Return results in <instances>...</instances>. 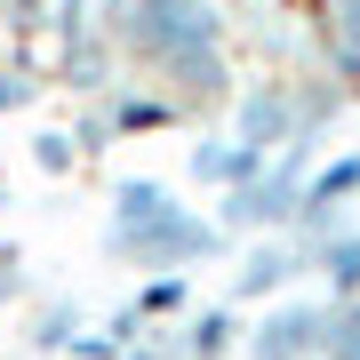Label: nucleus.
<instances>
[{
  "label": "nucleus",
  "instance_id": "nucleus-1",
  "mask_svg": "<svg viewBox=\"0 0 360 360\" xmlns=\"http://www.w3.org/2000/svg\"><path fill=\"white\" fill-rule=\"evenodd\" d=\"M89 25L112 40L120 72H136V80H160L184 56L232 49L224 0H89Z\"/></svg>",
  "mask_w": 360,
  "mask_h": 360
},
{
  "label": "nucleus",
  "instance_id": "nucleus-2",
  "mask_svg": "<svg viewBox=\"0 0 360 360\" xmlns=\"http://www.w3.org/2000/svg\"><path fill=\"white\" fill-rule=\"evenodd\" d=\"M224 232L208 208H184V200H160L153 217H129V224H112L104 217V257H112L120 272H193V264H217L224 257Z\"/></svg>",
  "mask_w": 360,
  "mask_h": 360
},
{
  "label": "nucleus",
  "instance_id": "nucleus-3",
  "mask_svg": "<svg viewBox=\"0 0 360 360\" xmlns=\"http://www.w3.org/2000/svg\"><path fill=\"white\" fill-rule=\"evenodd\" d=\"M304 168H312V144H288V153L257 160V176H240L232 193H217V232L224 240H257V232H288L296 217V193H304Z\"/></svg>",
  "mask_w": 360,
  "mask_h": 360
},
{
  "label": "nucleus",
  "instance_id": "nucleus-4",
  "mask_svg": "<svg viewBox=\"0 0 360 360\" xmlns=\"http://www.w3.org/2000/svg\"><path fill=\"white\" fill-rule=\"evenodd\" d=\"M296 281H304V240L296 232H257L232 257L224 304H272V296H296Z\"/></svg>",
  "mask_w": 360,
  "mask_h": 360
},
{
  "label": "nucleus",
  "instance_id": "nucleus-5",
  "mask_svg": "<svg viewBox=\"0 0 360 360\" xmlns=\"http://www.w3.org/2000/svg\"><path fill=\"white\" fill-rule=\"evenodd\" d=\"M321 296H272L257 321L240 328V360H321Z\"/></svg>",
  "mask_w": 360,
  "mask_h": 360
},
{
  "label": "nucleus",
  "instance_id": "nucleus-6",
  "mask_svg": "<svg viewBox=\"0 0 360 360\" xmlns=\"http://www.w3.org/2000/svg\"><path fill=\"white\" fill-rule=\"evenodd\" d=\"M352 208H360V144L328 153L321 168H304V193H296L288 232H296V240H321V232L352 224Z\"/></svg>",
  "mask_w": 360,
  "mask_h": 360
},
{
  "label": "nucleus",
  "instance_id": "nucleus-7",
  "mask_svg": "<svg viewBox=\"0 0 360 360\" xmlns=\"http://www.w3.org/2000/svg\"><path fill=\"white\" fill-rule=\"evenodd\" d=\"M312 56L345 96H360V0H312Z\"/></svg>",
  "mask_w": 360,
  "mask_h": 360
},
{
  "label": "nucleus",
  "instance_id": "nucleus-8",
  "mask_svg": "<svg viewBox=\"0 0 360 360\" xmlns=\"http://www.w3.org/2000/svg\"><path fill=\"white\" fill-rule=\"evenodd\" d=\"M120 56H112V40H104L96 25L89 32H72V40H56V89H72V96H104V89H120Z\"/></svg>",
  "mask_w": 360,
  "mask_h": 360
},
{
  "label": "nucleus",
  "instance_id": "nucleus-9",
  "mask_svg": "<svg viewBox=\"0 0 360 360\" xmlns=\"http://www.w3.org/2000/svg\"><path fill=\"white\" fill-rule=\"evenodd\" d=\"M168 352L176 360H232L240 352V304H200V312H184L176 328H168Z\"/></svg>",
  "mask_w": 360,
  "mask_h": 360
},
{
  "label": "nucleus",
  "instance_id": "nucleus-10",
  "mask_svg": "<svg viewBox=\"0 0 360 360\" xmlns=\"http://www.w3.org/2000/svg\"><path fill=\"white\" fill-rule=\"evenodd\" d=\"M304 281L328 288L321 304L360 296V224H336V232H321V240H304Z\"/></svg>",
  "mask_w": 360,
  "mask_h": 360
},
{
  "label": "nucleus",
  "instance_id": "nucleus-11",
  "mask_svg": "<svg viewBox=\"0 0 360 360\" xmlns=\"http://www.w3.org/2000/svg\"><path fill=\"white\" fill-rule=\"evenodd\" d=\"M104 129L112 136H153V129H176V104L160 89H144V80H120V89H104Z\"/></svg>",
  "mask_w": 360,
  "mask_h": 360
},
{
  "label": "nucleus",
  "instance_id": "nucleus-12",
  "mask_svg": "<svg viewBox=\"0 0 360 360\" xmlns=\"http://www.w3.org/2000/svg\"><path fill=\"white\" fill-rule=\"evenodd\" d=\"M184 168H193L200 193H232L240 176H257V153H248V144H232V136L217 129V136H200L193 153H184Z\"/></svg>",
  "mask_w": 360,
  "mask_h": 360
},
{
  "label": "nucleus",
  "instance_id": "nucleus-13",
  "mask_svg": "<svg viewBox=\"0 0 360 360\" xmlns=\"http://www.w3.org/2000/svg\"><path fill=\"white\" fill-rule=\"evenodd\" d=\"M80 321H89L80 296H49V304L32 312V336H25V345H32V352H65L72 336H80Z\"/></svg>",
  "mask_w": 360,
  "mask_h": 360
},
{
  "label": "nucleus",
  "instance_id": "nucleus-14",
  "mask_svg": "<svg viewBox=\"0 0 360 360\" xmlns=\"http://www.w3.org/2000/svg\"><path fill=\"white\" fill-rule=\"evenodd\" d=\"M129 304H136V321H144V328L168 321V312H184V304H193V272H153V281L129 296Z\"/></svg>",
  "mask_w": 360,
  "mask_h": 360
},
{
  "label": "nucleus",
  "instance_id": "nucleus-15",
  "mask_svg": "<svg viewBox=\"0 0 360 360\" xmlns=\"http://www.w3.org/2000/svg\"><path fill=\"white\" fill-rule=\"evenodd\" d=\"M321 360H360V296H336L321 321Z\"/></svg>",
  "mask_w": 360,
  "mask_h": 360
},
{
  "label": "nucleus",
  "instance_id": "nucleus-16",
  "mask_svg": "<svg viewBox=\"0 0 360 360\" xmlns=\"http://www.w3.org/2000/svg\"><path fill=\"white\" fill-rule=\"evenodd\" d=\"M40 89H49V72H40L32 56H8V65H0V112H32Z\"/></svg>",
  "mask_w": 360,
  "mask_h": 360
},
{
  "label": "nucleus",
  "instance_id": "nucleus-17",
  "mask_svg": "<svg viewBox=\"0 0 360 360\" xmlns=\"http://www.w3.org/2000/svg\"><path fill=\"white\" fill-rule=\"evenodd\" d=\"M32 168H40V176H72V168H80L72 136H65V129H40V136H32Z\"/></svg>",
  "mask_w": 360,
  "mask_h": 360
},
{
  "label": "nucleus",
  "instance_id": "nucleus-18",
  "mask_svg": "<svg viewBox=\"0 0 360 360\" xmlns=\"http://www.w3.org/2000/svg\"><path fill=\"white\" fill-rule=\"evenodd\" d=\"M16 296H25V248H16V240H0V312H8Z\"/></svg>",
  "mask_w": 360,
  "mask_h": 360
},
{
  "label": "nucleus",
  "instance_id": "nucleus-19",
  "mask_svg": "<svg viewBox=\"0 0 360 360\" xmlns=\"http://www.w3.org/2000/svg\"><path fill=\"white\" fill-rule=\"evenodd\" d=\"M40 16H49V0H8V25H16V32H32Z\"/></svg>",
  "mask_w": 360,
  "mask_h": 360
},
{
  "label": "nucleus",
  "instance_id": "nucleus-20",
  "mask_svg": "<svg viewBox=\"0 0 360 360\" xmlns=\"http://www.w3.org/2000/svg\"><path fill=\"white\" fill-rule=\"evenodd\" d=\"M0 208H8V176H0Z\"/></svg>",
  "mask_w": 360,
  "mask_h": 360
}]
</instances>
